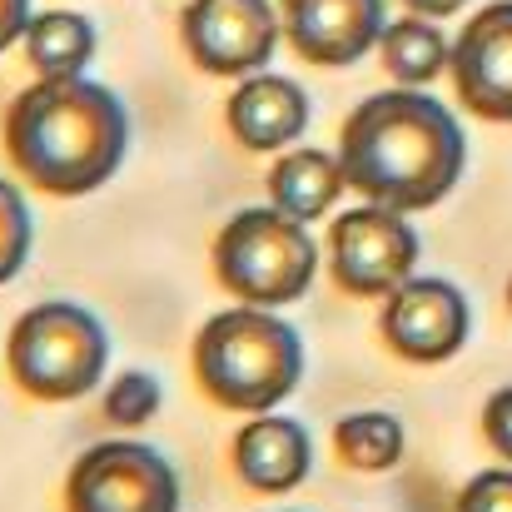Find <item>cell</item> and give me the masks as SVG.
Wrapping results in <instances>:
<instances>
[{"mask_svg":"<svg viewBox=\"0 0 512 512\" xmlns=\"http://www.w3.org/2000/svg\"><path fill=\"white\" fill-rule=\"evenodd\" d=\"M309 90L289 75H274V70H259V75H244L224 105V120H229V135L244 145V150H284V145H299L304 130H309Z\"/></svg>","mask_w":512,"mask_h":512,"instance_id":"cell-13","label":"cell"},{"mask_svg":"<svg viewBox=\"0 0 512 512\" xmlns=\"http://www.w3.org/2000/svg\"><path fill=\"white\" fill-rule=\"evenodd\" d=\"M5 363H10V378L20 383V393H30L40 403H75L105 383L110 329L100 324L95 309H85L75 299H50L15 319L10 343H5Z\"/></svg>","mask_w":512,"mask_h":512,"instance_id":"cell-5","label":"cell"},{"mask_svg":"<svg viewBox=\"0 0 512 512\" xmlns=\"http://www.w3.org/2000/svg\"><path fill=\"white\" fill-rule=\"evenodd\" d=\"M184 50L209 75H259L284 35V15L274 0H189L179 15Z\"/></svg>","mask_w":512,"mask_h":512,"instance_id":"cell-8","label":"cell"},{"mask_svg":"<svg viewBox=\"0 0 512 512\" xmlns=\"http://www.w3.org/2000/svg\"><path fill=\"white\" fill-rule=\"evenodd\" d=\"M334 453L353 473H388L403 463L408 453V433H403V418L388 413V408H358V413H343L334 423Z\"/></svg>","mask_w":512,"mask_h":512,"instance_id":"cell-17","label":"cell"},{"mask_svg":"<svg viewBox=\"0 0 512 512\" xmlns=\"http://www.w3.org/2000/svg\"><path fill=\"white\" fill-rule=\"evenodd\" d=\"M339 160L348 189L368 204L418 214L458 189L468 170V135L443 100L398 85L368 95L343 120Z\"/></svg>","mask_w":512,"mask_h":512,"instance_id":"cell-1","label":"cell"},{"mask_svg":"<svg viewBox=\"0 0 512 512\" xmlns=\"http://www.w3.org/2000/svg\"><path fill=\"white\" fill-rule=\"evenodd\" d=\"M30 20H35L30 0H0V55H5L10 45H20V40H25Z\"/></svg>","mask_w":512,"mask_h":512,"instance_id":"cell-22","label":"cell"},{"mask_svg":"<svg viewBox=\"0 0 512 512\" xmlns=\"http://www.w3.org/2000/svg\"><path fill=\"white\" fill-rule=\"evenodd\" d=\"M508 304H512V284H508Z\"/></svg>","mask_w":512,"mask_h":512,"instance_id":"cell-24","label":"cell"},{"mask_svg":"<svg viewBox=\"0 0 512 512\" xmlns=\"http://www.w3.org/2000/svg\"><path fill=\"white\" fill-rule=\"evenodd\" d=\"M378 50H383L388 75H393L398 85H408V90L433 85V80L453 65V40H448L428 15H413V10H408L403 20H388Z\"/></svg>","mask_w":512,"mask_h":512,"instance_id":"cell-16","label":"cell"},{"mask_svg":"<svg viewBox=\"0 0 512 512\" xmlns=\"http://www.w3.org/2000/svg\"><path fill=\"white\" fill-rule=\"evenodd\" d=\"M388 30L383 0H284V40L309 65H358Z\"/></svg>","mask_w":512,"mask_h":512,"instance_id":"cell-11","label":"cell"},{"mask_svg":"<svg viewBox=\"0 0 512 512\" xmlns=\"http://www.w3.org/2000/svg\"><path fill=\"white\" fill-rule=\"evenodd\" d=\"M279 512H294V508H279Z\"/></svg>","mask_w":512,"mask_h":512,"instance_id":"cell-25","label":"cell"},{"mask_svg":"<svg viewBox=\"0 0 512 512\" xmlns=\"http://www.w3.org/2000/svg\"><path fill=\"white\" fill-rule=\"evenodd\" d=\"M413 15H428V20H448V15H458L468 0H403Z\"/></svg>","mask_w":512,"mask_h":512,"instance_id":"cell-23","label":"cell"},{"mask_svg":"<svg viewBox=\"0 0 512 512\" xmlns=\"http://www.w3.org/2000/svg\"><path fill=\"white\" fill-rule=\"evenodd\" d=\"M483 438H488V448L512 463V383H503L488 403H483Z\"/></svg>","mask_w":512,"mask_h":512,"instance_id":"cell-21","label":"cell"},{"mask_svg":"<svg viewBox=\"0 0 512 512\" xmlns=\"http://www.w3.org/2000/svg\"><path fill=\"white\" fill-rule=\"evenodd\" d=\"M453 85L458 100L493 120V125H512V0H493L483 5L463 35L453 40Z\"/></svg>","mask_w":512,"mask_h":512,"instance_id":"cell-10","label":"cell"},{"mask_svg":"<svg viewBox=\"0 0 512 512\" xmlns=\"http://www.w3.org/2000/svg\"><path fill=\"white\" fill-rule=\"evenodd\" d=\"M194 378L229 413H274L304 383V334L259 304L224 309L194 334Z\"/></svg>","mask_w":512,"mask_h":512,"instance_id":"cell-3","label":"cell"},{"mask_svg":"<svg viewBox=\"0 0 512 512\" xmlns=\"http://www.w3.org/2000/svg\"><path fill=\"white\" fill-rule=\"evenodd\" d=\"M343 189H348L343 160L329 155V150H314V145L289 150V155L269 170V199H274L284 214L304 219V224L324 219V214L339 204Z\"/></svg>","mask_w":512,"mask_h":512,"instance_id":"cell-14","label":"cell"},{"mask_svg":"<svg viewBox=\"0 0 512 512\" xmlns=\"http://www.w3.org/2000/svg\"><path fill=\"white\" fill-rule=\"evenodd\" d=\"M20 45L40 80H65V75H85V65L100 50V30H95V20H85L75 10H45L30 20Z\"/></svg>","mask_w":512,"mask_h":512,"instance_id":"cell-15","label":"cell"},{"mask_svg":"<svg viewBox=\"0 0 512 512\" xmlns=\"http://www.w3.org/2000/svg\"><path fill=\"white\" fill-rule=\"evenodd\" d=\"M179 503V468L140 438L85 448L65 478V512H179Z\"/></svg>","mask_w":512,"mask_h":512,"instance_id":"cell-6","label":"cell"},{"mask_svg":"<svg viewBox=\"0 0 512 512\" xmlns=\"http://www.w3.org/2000/svg\"><path fill=\"white\" fill-rule=\"evenodd\" d=\"M5 150L45 194H95L130 155V110L90 75L35 80L5 115Z\"/></svg>","mask_w":512,"mask_h":512,"instance_id":"cell-2","label":"cell"},{"mask_svg":"<svg viewBox=\"0 0 512 512\" xmlns=\"http://www.w3.org/2000/svg\"><path fill=\"white\" fill-rule=\"evenodd\" d=\"M458 512H512V468H483L463 483Z\"/></svg>","mask_w":512,"mask_h":512,"instance_id":"cell-20","label":"cell"},{"mask_svg":"<svg viewBox=\"0 0 512 512\" xmlns=\"http://www.w3.org/2000/svg\"><path fill=\"white\" fill-rule=\"evenodd\" d=\"M418 254L423 239L408 224V214L368 199L358 209H343L329 229V269L353 299H388L403 279H413Z\"/></svg>","mask_w":512,"mask_h":512,"instance_id":"cell-7","label":"cell"},{"mask_svg":"<svg viewBox=\"0 0 512 512\" xmlns=\"http://www.w3.org/2000/svg\"><path fill=\"white\" fill-rule=\"evenodd\" d=\"M35 249V214L30 199L0 179V284H10Z\"/></svg>","mask_w":512,"mask_h":512,"instance_id":"cell-19","label":"cell"},{"mask_svg":"<svg viewBox=\"0 0 512 512\" xmlns=\"http://www.w3.org/2000/svg\"><path fill=\"white\" fill-rule=\"evenodd\" d=\"M214 274L239 304H299L319 274V239L279 204L239 209L214 239Z\"/></svg>","mask_w":512,"mask_h":512,"instance_id":"cell-4","label":"cell"},{"mask_svg":"<svg viewBox=\"0 0 512 512\" xmlns=\"http://www.w3.org/2000/svg\"><path fill=\"white\" fill-rule=\"evenodd\" d=\"M234 473L249 493L284 498V493L304 488L314 473V433L299 418L254 413V423H244L234 433Z\"/></svg>","mask_w":512,"mask_h":512,"instance_id":"cell-12","label":"cell"},{"mask_svg":"<svg viewBox=\"0 0 512 512\" xmlns=\"http://www.w3.org/2000/svg\"><path fill=\"white\" fill-rule=\"evenodd\" d=\"M383 343L408 363H443L473 334V304L453 279L413 274L383 299Z\"/></svg>","mask_w":512,"mask_h":512,"instance_id":"cell-9","label":"cell"},{"mask_svg":"<svg viewBox=\"0 0 512 512\" xmlns=\"http://www.w3.org/2000/svg\"><path fill=\"white\" fill-rule=\"evenodd\" d=\"M100 408H105V423H115V428H145L165 408V383L150 368H125L105 383Z\"/></svg>","mask_w":512,"mask_h":512,"instance_id":"cell-18","label":"cell"}]
</instances>
